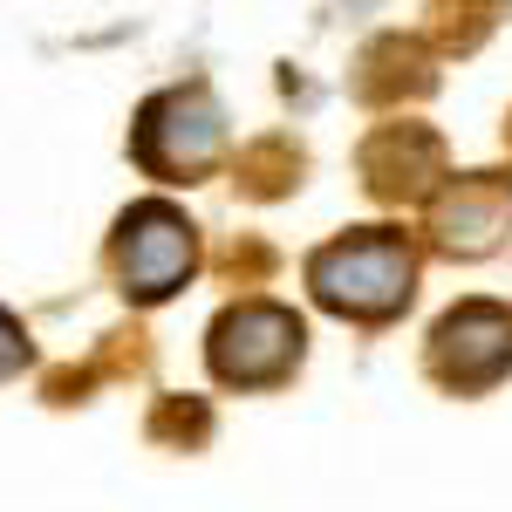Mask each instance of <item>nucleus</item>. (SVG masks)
I'll list each match as a JSON object with an SVG mask.
<instances>
[{
	"label": "nucleus",
	"instance_id": "f257e3e1",
	"mask_svg": "<svg viewBox=\"0 0 512 512\" xmlns=\"http://www.w3.org/2000/svg\"><path fill=\"white\" fill-rule=\"evenodd\" d=\"M308 287H315V301L328 315L390 321V315H403L410 294H417V246L403 233H390V226L342 233L308 260Z\"/></svg>",
	"mask_w": 512,
	"mask_h": 512
},
{
	"label": "nucleus",
	"instance_id": "f03ea898",
	"mask_svg": "<svg viewBox=\"0 0 512 512\" xmlns=\"http://www.w3.org/2000/svg\"><path fill=\"white\" fill-rule=\"evenodd\" d=\"M301 349H308V328L294 308H274V301H239L212 321V376L226 390H274L301 369Z\"/></svg>",
	"mask_w": 512,
	"mask_h": 512
},
{
	"label": "nucleus",
	"instance_id": "7ed1b4c3",
	"mask_svg": "<svg viewBox=\"0 0 512 512\" xmlns=\"http://www.w3.org/2000/svg\"><path fill=\"white\" fill-rule=\"evenodd\" d=\"M110 260H117V280H123L130 301H164V294H178L198 267V226L171 198H144V205H130L117 219Z\"/></svg>",
	"mask_w": 512,
	"mask_h": 512
},
{
	"label": "nucleus",
	"instance_id": "20e7f679",
	"mask_svg": "<svg viewBox=\"0 0 512 512\" xmlns=\"http://www.w3.org/2000/svg\"><path fill=\"white\" fill-rule=\"evenodd\" d=\"M137 164L158 178H198L226 144V117L205 89H164L158 103H144L137 117Z\"/></svg>",
	"mask_w": 512,
	"mask_h": 512
},
{
	"label": "nucleus",
	"instance_id": "39448f33",
	"mask_svg": "<svg viewBox=\"0 0 512 512\" xmlns=\"http://www.w3.org/2000/svg\"><path fill=\"white\" fill-rule=\"evenodd\" d=\"M431 376L444 390L472 396L512 376V308L499 301H465L431 328Z\"/></svg>",
	"mask_w": 512,
	"mask_h": 512
},
{
	"label": "nucleus",
	"instance_id": "423d86ee",
	"mask_svg": "<svg viewBox=\"0 0 512 512\" xmlns=\"http://www.w3.org/2000/svg\"><path fill=\"white\" fill-rule=\"evenodd\" d=\"M506 226H512V185H506V178H458V185L431 205L437 246H444V253H458V260L492 253Z\"/></svg>",
	"mask_w": 512,
	"mask_h": 512
},
{
	"label": "nucleus",
	"instance_id": "0eeeda50",
	"mask_svg": "<svg viewBox=\"0 0 512 512\" xmlns=\"http://www.w3.org/2000/svg\"><path fill=\"white\" fill-rule=\"evenodd\" d=\"M362 171H369V192L424 198L431 178H437V137L417 130V123H390V130H376V144L362 151Z\"/></svg>",
	"mask_w": 512,
	"mask_h": 512
},
{
	"label": "nucleus",
	"instance_id": "6e6552de",
	"mask_svg": "<svg viewBox=\"0 0 512 512\" xmlns=\"http://www.w3.org/2000/svg\"><path fill=\"white\" fill-rule=\"evenodd\" d=\"M28 362H35V342H28V328H21V321L0 308V383H7V376H21Z\"/></svg>",
	"mask_w": 512,
	"mask_h": 512
}]
</instances>
